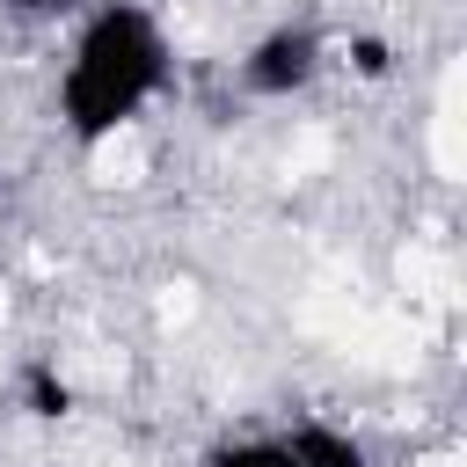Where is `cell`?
<instances>
[{
    "instance_id": "cell-1",
    "label": "cell",
    "mask_w": 467,
    "mask_h": 467,
    "mask_svg": "<svg viewBox=\"0 0 467 467\" xmlns=\"http://www.w3.org/2000/svg\"><path fill=\"white\" fill-rule=\"evenodd\" d=\"M168 88V36L139 0H109L80 22L66 66H58V124L80 146L117 139L153 95Z\"/></svg>"
},
{
    "instance_id": "cell-2",
    "label": "cell",
    "mask_w": 467,
    "mask_h": 467,
    "mask_svg": "<svg viewBox=\"0 0 467 467\" xmlns=\"http://www.w3.org/2000/svg\"><path fill=\"white\" fill-rule=\"evenodd\" d=\"M321 66H328L321 29H306V22H277V29H263V36L241 51V88L263 95V102H285V95L314 88Z\"/></svg>"
},
{
    "instance_id": "cell-3",
    "label": "cell",
    "mask_w": 467,
    "mask_h": 467,
    "mask_svg": "<svg viewBox=\"0 0 467 467\" xmlns=\"http://www.w3.org/2000/svg\"><path fill=\"white\" fill-rule=\"evenodd\" d=\"M285 445H292L299 467H372L365 438H350V431H336V423H321V416H299V423L285 431Z\"/></svg>"
},
{
    "instance_id": "cell-4",
    "label": "cell",
    "mask_w": 467,
    "mask_h": 467,
    "mask_svg": "<svg viewBox=\"0 0 467 467\" xmlns=\"http://www.w3.org/2000/svg\"><path fill=\"white\" fill-rule=\"evenodd\" d=\"M197 467H299L285 438H219Z\"/></svg>"
},
{
    "instance_id": "cell-5",
    "label": "cell",
    "mask_w": 467,
    "mask_h": 467,
    "mask_svg": "<svg viewBox=\"0 0 467 467\" xmlns=\"http://www.w3.org/2000/svg\"><path fill=\"white\" fill-rule=\"evenodd\" d=\"M22 387H29V416H66V409H73V387H66L51 365H29Z\"/></svg>"
},
{
    "instance_id": "cell-6",
    "label": "cell",
    "mask_w": 467,
    "mask_h": 467,
    "mask_svg": "<svg viewBox=\"0 0 467 467\" xmlns=\"http://www.w3.org/2000/svg\"><path fill=\"white\" fill-rule=\"evenodd\" d=\"M343 58L365 73V80H387V66H394V51H387V36H350L343 44Z\"/></svg>"
},
{
    "instance_id": "cell-7",
    "label": "cell",
    "mask_w": 467,
    "mask_h": 467,
    "mask_svg": "<svg viewBox=\"0 0 467 467\" xmlns=\"http://www.w3.org/2000/svg\"><path fill=\"white\" fill-rule=\"evenodd\" d=\"M7 15H22V22H58V15H73V0H0Z\"/></svg>"
}]
</instances>
